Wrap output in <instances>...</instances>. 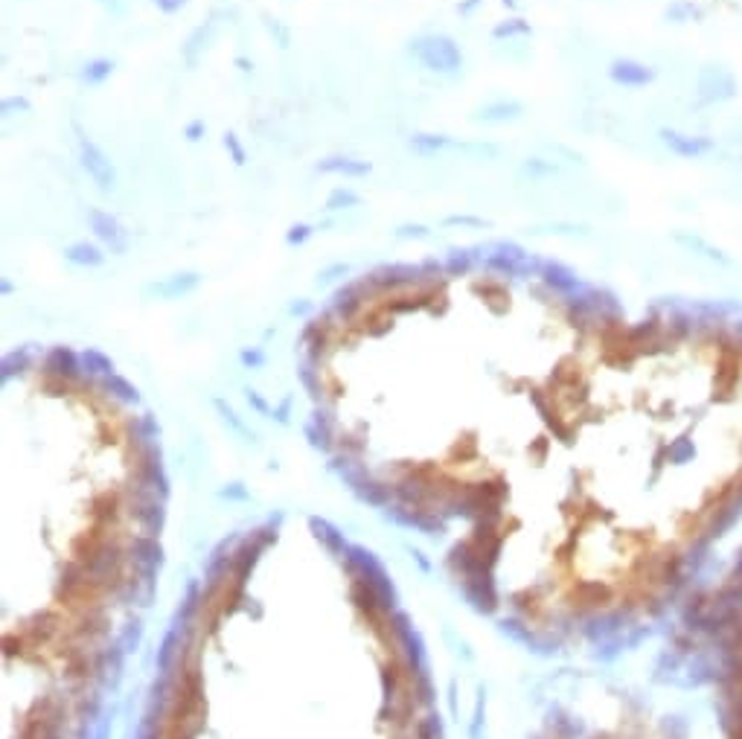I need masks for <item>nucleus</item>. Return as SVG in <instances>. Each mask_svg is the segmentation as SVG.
I'll return each mask as SVG.
<instances>
[{
	"instance_id": "obj_17",
	"label": "nucleus",
	"mask_w": 742,
	"mask_h": 739,
	"mask_svg": "<svg viewBox=\"0 0 742 739\" xmlns=\"http://www.w3.org/2000/svg\"><path fill=\"white\" fill-rule=\"evenodd\" d=\"M530 32V23L521 20V18H510V20H501L498 27L492 30V38L504 41V38H515V35H527Z\"/></svg>"
},
{
	"instance_id": "obj_11",
	"label": "nucleus",
	"mask_w": 742,
	"mask_h": 739,
	"mask_svg": "<svg viewBox=\"0 0 742 739\" xmlns=\"http://www.w3.org/2000/svg\"><path fill=\"white\" fill-rule=\"evenodd\" d=\"M64 259L70 265H79V268H100L105 262V251L93 242H73L64 248Z\"/></svg>"
},
{
	"instance_id": "obj_26",
	"label": "nucleus",
	"mask_w": 742,
	"mask_h": 739,
	"mask_svg": "<svg viewBox=\"0 0 742 739\" xmlns=\"http://www.w3.org/2000/svg\"><path fill=\"white\" fill-rule=\"evenodd\" d=\"M204 134H207V123L201 120V116H196V120H189V123L184 126V137H186L189 143H198Z\"/></svg>"
},
{
	"instance_id": "obj_21",
	"label": "nucleus",
	"mask_w": 742,
	"mask_h": 739,
	"mask_svg": "<svg viewBox=\"0 0 742 739\" xmlns=\"http://www.w3.org/2000/svg\"><path fill=\"white\" fill-rule=\"evenodd\" d=\"M82 361H85V370H88V373H111V370H114V364L105 359L102 352H97V349H88V352L82 355Z\"/></svg>"
},
{
	"instance_id": "obj_15",
	"label": "nucleus",
	"mask_w": 742,
	"mask_h": 739,
	"mask_svg": "<svg viewBox=\"0 0 742 739\" xmlns=\"http://www.w3.org/2000/svg\"><path fill=\"white\" fill-rule=\"evenodd\" d=\"M355 207H361V196L352 193L347 186L332 189L326 196V212H344V210H355Z\"/></svg>"
},
{
	"instance_id": "obj_6",
	"label": "nucleus",
	"mask_w": 742,
	"mask_h": 739,
	"mask_svg": "<svg viewBox=\"0 0 742 739\" xmlns=\"http://www.w3.org/2000/svg\"><path fill=\"white\" fill-rule=\"evenodd\" d=\"M367 297H370V294H367V289L361 285V280H358V282H347V285H341V289L332 294V315L341 318V320H352L358 312H361V306H364Z\"/></svg>"
},
{
	"instance_id": "obj_2",
	"label": "nucleus",
	"mask_w": 742,
	"mask_h": 739,
	"mask_svg": "<svg viewBox=\"0 0 742 739\" xmlns=\"http://www.w3.org/2000/svg\"><path fill=\"white\" fill-rule=\"evenodd\" d=\"M364 280L373 289V294L388 292V289H417V285H428L422 262H385V265H378L370 274H364Z\"/></svg>"
},
{
	"instance_id": "obj_30",
	"label": "nucleus",
	"mask_w": 742,
	"mask_h": 739,
	"mask_svg": "<svg viewBox=\"0 0 742 739\" xmlns=\"http://www.w3.org/2000/svg\"><path fill=\"white\" fill-rule=\"evenodd\" d=\"M481 4H484V0H460V4H457V15H460V18H469V15H474V9L481 6Z\"/></svg>"
},
{
	"instance_id": "obj_35",
	"label": "nucleus",
	"mask_w": 742,
	"mask_h": 739,
	"mask_svg": "<svg viewBox=\"0 0 742 739\" xmlns=\"http://www.w3.org/2000/svg\"><path fill=\"white\" fill-rule=\"evenodd\" d=\"M0 289H4V294H12V282L4 280V282H0Z\"/></svg>"
},
{
	"instance_id": "obj_7",
	"label": "nucleus",
	"mask_w": 742,
	"mask_h": 739,
	"mask_svg": "<svg viewBox=\"0 0 742 739\" xmlns=\"http://www.w3.org/2000/svg\"><path fill=\"white\" fill-rule=\"evenodd\" d=\"M408 146H411V152H417L422 157H434L440 152H463L466 140L448 137V134H434V131H419V134H411Z\"/></svg>"
},
{
	"instance_id": "obj_13",
	"label": "nucleus",
	"mask_w": 742,
	"mask_h": 739,
	"mask_svg": "<svg viewBox=\"0 0 742 739\" xmlns=\"http://www.w3.org/2000/svg\"><path fill=\"white\" fill-rule=\"evenodd\" d=\"M474 265H477L474 245H469V248H460V245L448 248V253H445V274H451V277H466Z\"/></svg>"
},
{
	"instance_id": "obj_18",
	"label": "nucleus",
	"mask_w": 742,
	"mask_h": 739,
	"mask_svg": "<svg viewBox=\"0 0 742 739\" xmlns=\"http://www.w3.org/2000/svg\"><path fill=\"white\" fill-rule=\"evenodd\" d=\"M443 227H466V230H484L489 222L484 216H469V212H451L443 219Z\"/></svg>"
},
{
	"instance_id": "obj_20",
	"label": "nucleus",
	"mask_w": 742,
	"mask_h": 739,
	"mask_svg": "<svg viewBox=\"0 0 742 739\" xmlns=\"http://www.w3.org/2000/svg\"><path fill=\"white\" fill-rule=\"evenodd\" d=\"M318 227H312V224H303V222H297V224H292L289 230H285V245H292V248H300V245H306L309 239H312V233H315Z\"/></svg>"
},
{
	"instance_id": "obj_9",
	"label": "nucleus",
	"mask_w": 742,
	"mask_h": 739,
	"mask_svg": "<svg viewBox=\"0 0 742 739\" xmlns=\"http://www.w3.org/2000/svg\"><path fill=\"white\" fill-rule=\"evenodd\" d=\"M219 15H210L204 23H198V27L189 32V38L184 41V47H181V56H184V61L189 64V67H196L198 64V56L204 53V47L210 44V38L215 35V27H219V20H215Z\"/></svg>"
},
{
	"instance_id": "obj_36",
	"label": "nucleus",
	"mask_w": 742,
	"mask_h": 739,
	"mask_svg": "<svg viewBox=\"0 0 742 739\" xmlns=\"http://www.w3.org/2000/svg\"><path fill=\"white\" fill-rule=\"evenodd\" d=\"M504 6H510V9H513V6H515V0H504Z\"/></svg>"
},
{
	"instance_id": "obj_31",
	"label": "nucleus",
	"mask_w": 742,
	"mask_h": 739,
	"mask_svg": "<svg viewBox=\"0 0 742 739\" xmlns=\"http://www.w3.org/2000/svg\"><path fill=\"white\" fill-rule=\"evenodd\" d=\"M97 4H100L102 9H108V12H114V15H123V12H126L123 0H97Z\"/></svg>"
},
{
	"instance_id": "obj_32",
	"label": "nucleus",
	"mask_w": 742,
	"mask_h": 739,
	"mask_svg": "<svg viewBox=\"0 0 742 739\" xmlns=\"http://www.w3.org/2000/svg\"><path fill=\"white\" fill-rule=\"evenodd\" d=\"M233 64H236L239 70H242V73H251V70H253V61H251V59H245V56H236V59H233Z\"/></svg>"
},
{
	"instance_id": "obj_23",
	"label": "nucleus",
	"mask_w": 742,
	"mask_h": 739,
	"mask_svg": "<svg viewBox=\"0 0 742 739\" xmlns=\"http://www.w3.org/2000/svg\"><path fill=\"white\" fill-rule=\"evenodd\" d=\"M347 274H349V262H332V265H326L318 274V285H332V282H338Z\"/></svg>"
},
{
	"instance_id": "obj_28",
	"label": "nucleus",
	"mask_w": 742,
	"mask_h": 739,
	"mask_svg": "<svg viewBox=\"0 0 742 739\" xmlns=\"http://www.w3.org/2000/svg\"><path fill=\"white\" fill-rule=\"evenodd\" d=\"M152 4H155L160 12H166V15H175V12H181V9L186 6V0H152Z\"/></svg>"
},
{
	"instance_id": "obj_10",
	"label": "nucleus",
	"mask_w": 742,
	"mask_h": 739,
	"mask_svg": "<svg viewBox=\"0 0 742 739\" xmlns=\"http://www.w3.org/2000/svg\"><path fill=\"white\" fill-rule=\"evenodd\" d=\"M521 102L515 100H495V102H486L481 105L474 114H472V123H486V126H498V123H510V120H518L521 116Z\"/></svg>"
},
{
	"instance_id": "obj_25",
	"label": "nucleus",
	"mask_w": 742,
	"mask_h": 739,
	"mask_svg": "<svg viewBox=\"0 0 742 739\" xmlns=\"http://www.w3.org/2000/svg\"><path fill=\"white\" fill-rule=\"evenodd\" d=\"M105 387H108L116 399H123V402H137V390H131L123 378H108V381H105Z\"/></svg>"
},
{
	"instance_id": "obj_4",
	"label": "nucleus",
	"mask_w": 742,
	"mask_h": 739,
	"mask_svg": "<svg viewBox=\"0 0 742 739\" xmlns=\"http://www.w3.org/2000/svg\"><path fill=\"white\" fill-rule=\"evenodd\" d=\"M88 227L93 230V236H97V239L111 251V253H126L128 251V236H126V227L119 224V219L116 216H111L108 210H102V207H90L88 210Z\"/></svg>"
},
{
	"instance_id": "obj_29",
	"label": "nucleus",
	"mask_w": 742,
	"mask_h": 739,
	"mask_svg": "<svg viewBox=\"0 0 742 739\" xmlns=\"http://www.w3.org/2000/svg\"><path fill=\"white\" fill-rule=\"evenodd\" d=\"M521 172H524V175H547L550 166H544L541 160H527V163L521 166Z\"/></svg>"
},
{
	"instance_id": "obj_12",
	"label": "nucleus",
	"mask_w": 742,
	"mask_h": 739,
	"mask_svg": "<svg viewBox=\"0 0 742 739\" xmlns=\"http://www.w3.org/2000/svg\"><path fill=\"white\" fill-rule=\"evenodd\" d=\"M44 370H47V373H56V375H61V378H76V375H79V361H76V355L70 352L67 347H56L50 355H47Z\"/></svg>"
},
{
	"instance_id": "obj_27",
	"label": "nucleus",
	"mask_w": 742,
	"mask_h": 739,
	"mask_svg": "<svg viewBox=\"0 0 742 739\" xmlns=\"http://www.w3.org/2000/svg\"><path fill=\"white\" fill-rule=\"evenodd\" d=\"M614 79H617V82H640L643 73H640L635 64H617V67H614Z\"/></svg>"
},
{
	"instance_id": "obj_34",
	"label": "nucleus",
	"mask_w": 742,
	"mask_h": 739,
	"mask_svg": "<svg viewBox=\"0 0 742 739\" xmlns=\"http://www.w3.org/2000/svg\"><path fill=\"white\" fill-rule=\"evenodd\" d=\"M242 361L251 364V367H256V364H262V355H259V352H242Z\"/></svg>"
},
{
	"instance_id": "obj_16",
	"label": "nucleus",
	"mask_w": 742,
	"mask_h": 739,
	"mask_svg": "<svg viewBox=\"0 0 742 739\" xmlns=\"http://www.w3.org/2000/svg\"><path fill=\"white\" fill-rule=\"evenodd\" d=\"M393 239H399V242H422V239H431V230L425 224H417V222H405V224L393 227Z\"/></svg>"
},
{
	"instance_id": "obj_19",
	"label": "nucleus",
	"mask_w": 742,
	"mask_h": 739,
	"mask_svg": "<svg viewBox=\"0 0 742 739\" xmlns=\"http://www.w3.org/2000/svg\"><path fill=\"white\" fill-rule=\"evenodd\" d=\"M222 146H225V152L230 155V160H233L236 166H245V163H248V152H245L242 140H239V134H236V131H225V137H222Z\"/></svg>"
},
{
	"instance_id": "obj_22",
	"label": "nucleus",
	"mask_w": 742,
	"mask_h": 739,
	"mask_svg": "<svg viewBox=\"0 0 742 739\" xmlns=\"http://www.w3.org/2000/svg\"><path fill=\"white\" fill-rule=\"evenodd\" d=\"M265 30L271 32V38H277V44L282 47V50H289V47H292V32H289V27H285L282 20L265 18Z\"/></svg>"
},
{
	"instance_id": "obj_1",
	"label": "nucleus",
	"mask_w": 742,
	"mask_h": 739,
	"mask_svg": "<svg viewBox=\"0 0 742 739\" xmlns=\"http://www.w3.org/2000/svg\"><path fill=\"white\" fill-rule=\"evenodd\" d=\"M408 53L431 73L454 76L463 67V50L451 35H419L408 44Z\"/></svg>"
},
{
	"instance_id": "obj_8",
	"label": "nucleus",
	"mask_w": 742,
	"mask_h": 739,
	"mask_svg": "<svg viewBox=\"0 0 742 739\" xmlns=\"http://www.w3.org/2000/svg\"><path fill=\"white\" fill-rule=\"evenodd\" d=\"M318 172L344 175V178H367L373 172V163L358 160V157H344V155H329V157L318 160Z\"/></svg>"
},
{
	"instance_id": "obj_14",
	"label": "nucleus",
	"mask_w": 742,
	"mask_h": 739,
	"mask_svg": "<svg viewBox=\"0 0 742 739\" xmlns=\"http://www.w3.org/2000/svg\"><path fill=\"white\" fill-rule=\"evenodd\" d=\"M114 67H116L114 59H90V61L82 64L79 79L85 85H90V88H100V85H105L114 76Z\"/></svg>"
},
{
	"instance_id": "obj_33",
	"label": "nucleus",
	"mask_w": 742,
	"mask_h": 739,
	"mask_svg": "<svg viewBox=\"0 0 742 739\" xmlns=\"http://www.w3.org/2000/svg\"><path fill=\"white\" fill-rule=\"evenodd\" d=\"M309 308H312V306H309L306 300H294V303L289 306V312H292V315H306Z\"/></svg>"
},
{
	"instance_id": "obj_24",
	"label": "nucleus",
	"mask_w": 742,
	"mask_h": 739,
	"mask_svg": "<svg viewBox=\"0 0 742 739\" xmlns=\"http://www.w3.org/2000/svg\"><path fill=\"white\" fill-rule=\"evenodd\" d=\"M32 111V102L27 97H6L0 102V114L4 116H15V114H30Z\"/></svg>"
},
{
	"instance_id": "obj_5",
	"label": "nucleus",
	"mask_w": 742,
	"mask_h": 739,
	"mask_svg": "<svg viewBox=\"0 0 742 739\" xmlns=\"http://www.w3.org/2000/svg\"><path fill=\"white\" fill-rule=\"evenodd\" d=\"M198 285H201V274L178 271V274H169V277L146 285V294L149 297H160V300H175V297H184V294H193Z\"/></svg>"
},
{
	"instance_id": "obj_3",
	"label": "nucleus",
	"mask_w": 742,
	"mask_h": 739,
	"mask_svg": "<svg viewBox=\"0 0 742 739\" xmlns=\"http://www.w3.org/2000/svg\"><path fill=\"white\" fill-rule=\"evenodd\" d=\"M76 134H79V163H82V169L88 172V178L93 184H97L100 193H114V189H116V169H114L111 157L79 126H76Z\"/></svg>"
}]
</instances>
